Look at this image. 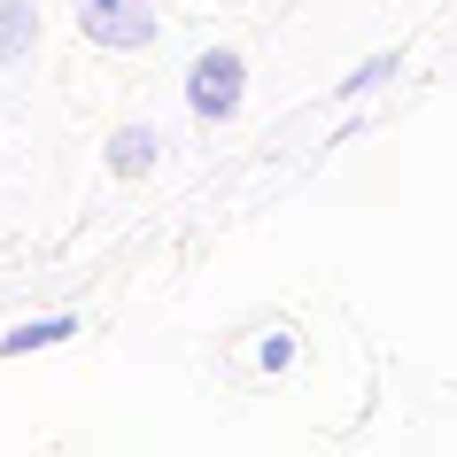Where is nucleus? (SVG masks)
I'll return each instance as SVG.
<instances>
[{"label":"nucleus","mask_w":457,"mask_h":457,"mask_svg":"<svg viewBox=\"0 0 457 457\" xmlns=\"http://www.w3.org/2000/svg\"><path fill=\"white\" fill-rule=\"evenodd\" d=\"M78 24L94 47H147L155 39V8L147 0H78Z\"/></svg>","instance_id":"obj_1"},{"label":"nucleus","mask_w":457,"mask_h":457,"mask_svg":"<svg viewBox=\"0 0 457 457\" xmlns=\"http://www.w3.org/2000/svg\"><path fill=\"white\" fill-rule=\"evenodd\" d=\"M187 101H194V117L225 124L233 109H241V54H233V47H210L202 62H194V78H187Z\"/></svg>","instance_id":"obj_2"},{"label":"nucleus","mask_w":457,"mask_h":457,"mask_svg":"<svg viewBox=\"0 0 457 457\" xmlns=\"http://www.w3.org/2000/svg\"><path fill=\"white\" fill-rule=\"evenodd\" d=\"M31 47H39V8L31 0H0V62L16 71Z\"/></svg>","instance_id":"obj_3"},{"label":"nucleus","mask_w":457,"mask_h":457,"mask_svg":"<svg viewBox=\"0 0 457 457\" xmlns=\"http://www.w3.org/2000/svg\"><path fill=\"white\" fill-rule=\"evenodd\" d=\"M155 155H163V140H155L147 124H124L117 140H109V170H117V179H140V170H155Z\"/></svg>","instance_id":"obj_4"},{"label":"nucleus","mask_w":457,"mask_h":457,"mask_svg":"<svg viewBox=\"0 0 457 457\" xmlns=\"http://www.w3.org/2000/svg\"><path fill=\"white\" fill-rule=\"evenodd\" d=\"M78 326L71 318H39V326H16V334H0V357H16V349H54V341H71Z\"/></svg>","instance_id":"obj_5"},{"label":"nucleus","mask_w":457,"mask_h":457,"mask_svg":"<svg viewBox=\"0 0 457 457\" xmlns=\"http://www.w3.org/2000/svg\"><path fill=\"white\" fill-rule=\"evenodd\" d=\"M387 71H395V54H372V62H364V71L357 78H349V94H372V86H380V78Z\"/></svg>","instance_id":"obj_6"},{"label":"nucleus","mask_w":457,"mask_h":457,"mask_svg":"<svg viewBox=\"0 0 457 457\" xmlns=\"http://www.w3.org/2000/svg\"><path fill=\"white\" fill-rule=\"evenodd\" d=\"M264 364H271V372H279V364H295V341H287V334H271V341H264Z\"/></svg>","instance_id":"obj_7"}]
</instances>
